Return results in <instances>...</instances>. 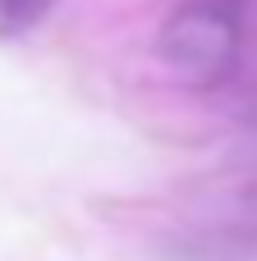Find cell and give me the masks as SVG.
Listing matches in <instances>:
<instances>
[{
  "label": "cell",
  "instance_id": "1",
  "mask_svg": "<svg viewBox=\"0 0 257 261\" xmlns=\"http://www.w3.org/2000/svg\"><path fill=\"white\" fill-rule=\"evenodd\" d=\"M161 60L189 87H221L248 50V0H184L161 23Z\"/></svg>",
  "mask_w": 257,
  "mask_h": 261
},
{
  "label": "cell",
  "instance_id": "2",
  "mask_svg": "<svg viewBox=\"0 0 257 261\" xmlns=\"http://www.w3.org/2000/svg\"><path fill=\"white\" fill-rule=\"evenodd\" d=\"M46 5H51V0H0V28H5L9 37H18V32H28V28L46 14Z\"/></svg>",
  "mask_w": 257,
  "mask_h": 261
}]
</instances>
